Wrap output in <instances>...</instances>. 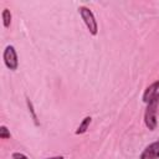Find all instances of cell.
<instances>
[{"mask_svg":"<svg viewBox=\"0 0 159 159\" xmlns=\"http://www.w3.org/2000/svg\"><path fill=\"white\" fill-rule=\"evenodd\" d=\"M26 103H27V107H29V111H30V113H31V116H32V119H34V122H35V124L36 125H39V122H37V116H36V113H35V109H34V106H32V102L29 99V98H26Z\"/></svg>","mask_w":159,"mask_h":159,"instance_id":"8","label":"cell"},{"mask_svg":"<svg viewBox=\"0 0 159 159\" xmlns=\"http://www.w3.org/2000/svg\"><path fill=\"white\" fill-rule=\"evenodd\" d=\"M11 158H12V159H27V157H26L25 154H22V153H19V152H15V153H12Z\"/></svg>","mask_w":159,"mask_h":159,"instance_id":"10","label":"cell"},{"mask_svg":"<svg viewBox=\"0 0 159 159\" xmlns=\"http://www.w3.org/2000/svg\"><path fill=\"white\" fill-rule=\"evenodd\" d=\"M159 106V93L147 104L145 112H144V123L149 130H155L158 125L157 120V111Z\"/></svg>","mask_w":159,"mask_h":159,"instance_id":"1","label":"cell"},{"mask_svg":"<svg viewBox=\"0 0 159 159\" xmlns=\"http://www.w3.org/2000/svg\"><path fill=\"white\" fill-rule=\"evenodd\" d=\"M1 17H2V24H4V27L9 29L10 27V24H11V12L9 9H4L2 12H1Z\"/></svg>","mask_w":159,"mask_h":159,"instance_id":"7","label":"cell"},{"mask_svg":"<svg viewBox=\"0 0 159 159\" xmlns=\"http://www.w3.org/2000/svg\"><path fill=\"white\" fill-rule=\"evenodd\" d=\"M91 122H92V118H91L89 116L84 117L83 120L81 122V124L78 125V128H77V130H76L75 133H76L77 135H78V134H83V133H86L87 129H88V127H89V124H91Z\"/></svg>","mask_w":159,"mask_h":159,"instance_id":"6","label":"cell"},{"mask_svg":"<svg viewBox=\"0 0 159 159\" xmlns=\"http://www.w3.org/2000/svg\"><path fill=\"white\" fill-rule=\"evenodd\" d=\"M2 60H4V63L5 66L9 68V70H17V66H19V58H17V53H16V50L14 46L9 45L5 47L4 52H2Z\"/></svg>","mask_w":159,"mask_h":159,"instance_id":"3","label":"cell"},{"mask_svg":"<svg viewBox=\"0 0 159 159\" xmlns=\"http://www.w3.org/2000/svg\"><path fill=\"white\" fill-rule=\"evenodd\" d=\"M158 89H159V80L155 81V82H153L150 86H148V87L145 88V91H144V93H143V102L148 104V103L159 93Z\"/></svg>","mask_w":159,"mask_h":159,"instance_id":"5","label":"cell"},{"mask_svg":"<svg viewBox=\"0 0 159 159\" xmlns=\"http://www.w3.org/2000/svg\"><path fill=\"white\" fill-rule=\"evenodd\" d=\"M11 134H10V130L7 129L6 125H1L0 127V138L1 139H10Z\"/></svg>","mask_w":159,"mask_h":159,"instance_id":"9","label":"cell"},{"mask_svg":"<svg viewBox=\"0 0 159 159\" xmlns=\"http://www.w3.org/2000/svg\"><path fill=\"white\" fill-rule=\"evenodd\" d=\"M78 11H80V15H81L87 30L89 31V34L92 36H96L98 34V24H97V20H96L94 14L92 12V10H89L86 6H80Z\"/></svg>","mask_w":159,"mask_h":159,"instance_id":"2","label":"cell"},{"mask_svg":"<svg viewBox=\"0 0 159 159\" xmlns=\"http://www.w3.org/2000/svg\"><path fill=\"white\" fill-rule=\"evenodd\" d=\"M139 159H159V139L147 145Z\"/></svg>","mask_w":159,"mask_h":159,"instance_id":"4","label":"cell"},{"mask_svg":"<svg viewBox=\"0 0 159 159\" xmlns=\"http://www.w3.org/2000/svg\"><path fill=\"white\" fill-rule=\"evenodd\" d=\"M45 159H65L62 155H57V157H51V158H45Z\"/></svg>","mask_w":159,"mask_h":159,"instance_id":"11","label":"cell"}]
</instances>
